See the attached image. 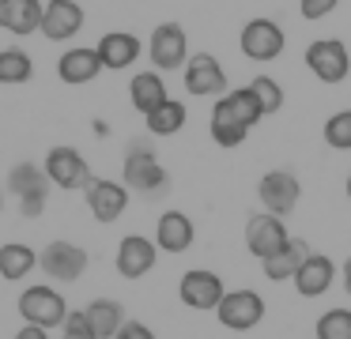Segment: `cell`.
I'll use <instances>...</instances> for the list:
<instances>
[{
	"mask_svg": "<svg viewBox=\"0 0 351 339\" xmlns=\"http://www.w3.org/2000/svg\"><path fill=\"white\" fill-rule=\"evenodd\" d=\"M8 192L16 196L23 218H38L46 211V200H49V177L38 162H19L12 166L8 173Z\"/></svg>",
	"mask_w": 351,
	"mask_h": 339,
	"instance_id": "obj_2",
	"label": "cell"
},
{
	"mask_svg": "<svg viewBox=\"0 0 351 339\" xmlns=\"http://www.w3.org/2000/svg\"><path fill=\"white\" fill-rule=\"evenodd\" d=\"M16 339H49V331L38 328V324H27V328L16 331Z\"/></svg>",
	"mask_w": 351,
	"mask_h": 339,
	"instance_id": "obj_36",
	"label": "cell"
},
{
	"mask_svg": "<svg viewBox=\"0 0 351 339\" xmlns=\"http://www.w3.org/2000/svg\"><path fill=\"white\" fill-rule=\"evenodd\" d=\"M99 72H102V57H99L95 45L64 49L61 60H57V75H61V83H69V87H84V83H91Z\"/></svg>",
	"mask_w": 351,
	"mask_h": 339,
	"instance_id": "obj_19",
	"label": "cell"
},
{
	"mask_svg": "<svg viewBox=\"0 0 351 339\" xmlns=\"http://www.w3.org/2000/svg\"><path fill=\"white\" fill-rule=\"evenodd\" d=\"M19 316H23L27 324H38V328H61L64 316H69V301H64V294L57 290V286H27L23 294H19Z\"/></svg>",
	"mask_w": 351,
	"mask_h": 339,
	"instance_id": "obj_3",
	"label": "cell"
},
{
	"mask_svg": "<svg viewBox=\"0 0 351 339\" xmlns=\"http://www.w3.org/2000/svg\"><path fill=\"white\" fill-rule=\"evenodd\" d=\"M193 238H197V226H193V218L185 211H162L159 223H155V245H159V253L178 256L193 245Z\"/></svg>",
	"mask_w": 351,
	"mask_h": 339,
	"instance_id": "obj_18",
	"label": "cell"
},
{
	"mask_svg": "<svg viewBox=\"0 0 351 339\" xmlns=\"http://www.w3.org/2000/svg\"><path fill=\"white\" fill-rule=\"evenodd\" d=\"M147 132L152 136H178L185 128V121H189V110H185V102H178V98H167V102L159 105V110L147 113Z\"/></svg>",
	"mask_w": 351,
	"mask_h": 339,
	"instance_id": "obj_27",
	"label": "cell"
},
{
	"mask_svg": "<svg viewBox=\"0 0 351 339\" xmlns=\"http://www.w3.org/2000/svg\"><path fill=\"white\" fill-rule=\"evenodd\" d=\"M167 79H162V72H136L132 75V83H129V102H132V110H140L147 117L152 110H159L162 102H167Z\"/></svg>",
	"mask_w": 351,
	"mask_h": 339,
	"instance_id": "obj_23",
	"label": "cell"
},
{
	"mask_svg": "<svg viewBox=\"0 0 351 339\" xmlns=\"http://www.w3.org/2000/svg\"><path fill=\"white\" fill-rule=\"evenodd\" d=\"M215 316H219V324L230 331H250L265 321V298H261L257 290H245V286L242 290H227L219 301V309H215Z\"/></svg>",
	"mask_w": 351,
	"mask_h": 339,
	"instance_id": "obj_9",
	"label": "cell"
},
{
	"mask_svg": "<svg viewBox=\"0 0 351 339\" xmlns=\"http://www.w3.org/2000/svg\"><path fill=\"white\" fill-rule=\"evenodd\" d=\"M348 200H351V173H348Z\"/></svg>",
	"mask_w": 351,
	"mask_h": 339,
	"instance_id": "obj_39",
	"label": "cell"
},
{
	"mask_svg": "<svg viewBox=\"0 0 351 339\" xmlns=\"http://www.w3.org/2000/svg\"><path fill=\"white\" fill-rule=\"evenodd\" d=\"M250 90L257 95L261 110H265V117H272V113L283 110V87L272 79V75H257V79L250 83Z\"/></svg>",
	"mask_w": 351,
	"mask_h": 339,
	"instance_id": "obj_31",
	"label": "cell"
},
{
	"mask_svg": "<svg viewBox=\"0 0 351 339\" xmlns=\"http://www.w3.org/2000/svg\"><path fill=\"white\" fill-rule=\"evenodd\" d=\"M42 0H0V30L27 38L42 27Z\"/></svg>",
	"mask_w": 351,
	"mask_h": 339,
	"instance_id": "obj_22",
	"label": "cell"
},
{
	"mask_svg": "<svg viewBox=\"0 0 351 339\" xmlns=\"http://www.w3.org/2000/svg\"><path fill=\"white\" fill-rule=\"evenodd\" d=\"M38 268L53 283H76L87 271V249L76 245V241H49L38 253Z\"/></svg>",
	"mask_w": 351,
	"mask_h": 339,
	"instance_id": "obj_8",
	"label": "cell"
},
{
	"mask_svg": "<svg viewBox=\"0 0 351 339\" xmlns=\"http://www.w3.org/2000/svg\"><path fill=\"white\" fill-rule=\"evenodd\" d=\"M99 57H102V68H110V72H125V68L136 64V57L144 53V45H140L136 34H129V30H110V34L99 38Z\"/></svg>",
	"mask_w": 351,
	"mask_h": 339,
	"instance_id": "obj_21",
	"label": "cell"
},
{
	"mask_svg": "<svg viewBox=\"0 0 351 339\" xmlns=\"http://www.w3.org/2000/svg\"><path fill=\"white\" fill-rule=\"evenodd\" d=\"M238 45H242V57L257 60V64H268V60H276L283 53V45H287V34H283V27L276 19H265V15H257V19H250L242 27V34H238Z\"/></svg>",
	"mask_w": 351,
	"mask_h": 339,
	"instance_id": "obj_5",
	"label": "cell"
},
{
	"mask_svg": "<svg viewBox=\"0 0 351 339\" xmlns=\"http://www.w3.org/2000/svg\"><path fill=\"white\" fill-rule=\"evenodd\" d=\"M321 136H325V143L332 151H351V110L332 113L325 121V128H321Z\"/></svg>",
	"mask_w": 351,
	"mask_h": 339,
	"instance_id": "obj_29",
	"label": "cell"
},
{
	"mask_svg": "<svg viewBox=\"0 0 351 339\" xmlns=\"http://www.w3.org/2000/svg\"><path fill=\"white\" fill-rule=\"evenodd\" d=\"M34 75V60L27 49H16V45H8V49H0V83L4 87H19V83H27Z\"/></svg>",
	"mask_w": 351,
	"mask_h": 339,
	"instance_id": "obj_28",
	"label": "cell"
},
{
	"mask_svg": "<svg viewBox=\"0 0 351 339\" xmlns=\"http://www.w3.org/2000/svg\"><path fill=\"white\" fill-rule=\"evenodd\" d=\"M223 294H227L223 279L215 275V271H208V268H189L182 275V283H178V298H182V305L197 309V313L219 309Z\"/></svg>",
	"mask_w": 351,
	"mask_h": 339,
	"instance_id": "obj_10",
	"label": "cell"
},
{
	"mask_svg": "<svg viewBox=\"0 0 351 339\" xmlns=\"http://www.w3.org/2000/svg\"><path fill=\"white\" fill-rule=\"evenodd\" d=\"M0 211H4V188H0Z\"/></svg>",
	"mask_w": 351,
	"mask_h": 339,
	"instance_id": "obj_38",
	"label": "cell"
},
{
	"mask_svg": "<svg viewBox=\"0 0 351 339\" xmlns=\"http://www.w3.org/2000/svg\"><path fill=\"white\" fill-rule=\"evenodd\" d=\"M306 256H310V245H306L302 238H291L276 256L261 260V268H265V279H268V283H287V279H295V271L302 268Z\"/></svg>",
	"mask_w": 351,
	"mask_h": 339,
	"instance_id": "obj_24",
	"label": "cell"
},
{
	"mask_svg": "<svg viewBox=\"0 0 351 339\" xmlns=\"http://www.w3.org/2000/svg\"><path fill=\"white\" fill-rule=\"evenodd\" d=\"M114 339H155V331L147 328V324H140V321H125Z\"/></svg>",
	"mask_w": 351,
	"mask_h": 339,
	"instance_id": "obj_35",
	"label": "cell"
},
{
	"mask_svg": "<svg viewBox=\"0 0 351 339\" xmlns=\"http://www.w3.org/2000/svg\"><path fill=\"white\" fill-rule=\"evenodd\" d=\"M46 177H49V185H57V188H64V192H76V188H87L95 181V173H91V166H87V158L80 155L76 147H49V155H46Z\"/></svg>",
	"mask_w": 351,
	"mask_h": 339,
	"instance_id": "obj_7",
	"label": "cell"
},
{
	"mask_svg": "<svg viewBox=\"0 0 351 339\" xmlns=\"http://www.w3.org/2000/svg\"><path fill=\"white\" fill-rule=\"evenodd\" d=\"M287 241H291V234H287V223H283L280 215H272V211L250 215V223H245V249H250L257 260L276 256Z\"/></svg>",
	"mask_w": 351,
	"mask_h": 339,
	"instance_id": "obj_11",
	"label": "cell"
},
{
	"mask_svg": "<svg viewBox=\"0 0 351 339\" xmlns=\"http://www.w3.org/2000/svg\"><path fill=\"white\" fill-rule=\"evenodd\" d=\"M61 339H99V336H95V328H91L84 309H76V313L69 309V316H64V324H61Z\"/></svg>",
	"mask_w": 351,
	"mask_h": 339,
	"instance_id": "obj_33",
	"label": "cell"
},
{
	"mask_svg": "<svg viewBox=\"0 0 351 339\" xmlns=\"http://www.w3.org/2000/svg\"><path fill=\"white\" fill-rule=\"evenodd\" d=\"M317 339H351V309H328V313H321Z\"/></svg>",
	"mask_w": 351,
	"mask_h": 339,
	"instance_id": "obj_30",
	"label": "cell"
},
{
	"mask_svg": "<svg viewBox=\"0 0 351 339\" xmlns=\"http://www.w3.org/2000/svg\"><path fill=\"white\" fill-rule=\"evenodd\" d=\"M257 196H261V208L272 211V215H291L302 200V185L291 170H268L257 185Z\"/></svg>",
	"mask_w": 351,
	"mask_h": 339,
	"instance_id": "obj_12",
	"label": "cell"
},
{
	"mask_svg": "<svg viewBox=\"0 0 351 339\" xmlns=\"http://www.w3.org/2000/svg\"><path fill=\"white\" fill-rule=\"evenodd\" d=\"M295 290L302 294V298H321V294L328 290V286L336 283V264H332V256H325V253H310L302 260V268L295 271Z\"/></svg>",
	"mask_w": 351,
	"mask_h": 339,
	"instance_id": "obj_20",
	"label": "cell"
},
{
	"mask_svg": "<svg viewBox=\"0 0 351 339\" xmlns=\"http://www.w3.org/2000/svg\"><path fill=\"white\" fill-rule=\"evenodd\" d=\"M121 181L129 192L147 196V200H155V196H162L170 188V173L162 170L159 155H155V147L147 140L129 143V155H125V166H121Z\"/></svg>",
	"mask_w": 351,
	"mask_h": 339,
	"instance_id": "obj_1",
	"label": "cell"
},
{
	"mask_svg": "<svg viewBox=\"0 0 351 339\" xmlns=\"http://www.w3.org/2000/svg\"><path fill=\"white\" fill-rule=\"evenodd\" d=\"M336 4H340V0H298V12H302V19L317 23V19H325V15H332Z\"/></svg>",
	"mask_w": 351,
	"mask_h": 339,
	"instance_id": "obj_34",
	"label": "cell"
},
{
	"mask_svg": "<svg viewBox=\"0 0 351 339\" xmlns=\"http://www.w3.org/2000/svg\"><path fill=\"white\" fill-rule=\"evenodd\" d=\"M185 90L193 98H219L227 95V72L212 53H197V57L185 60Z\"/></svg>",
	"mask_w": 351,
	"mask_h": 339,
	"instance_id": "obj_13",
	"label": "cell"
},
{
	"mask_svg": "<svg viewBox=\"0 0 351 339\" xmlns=\"http://www.w3.org/2000/svg\"><path fill=\"white\" fill-rule=\"evenodd\" d=\"M87 196V208H91V215L99 218V223H117V218L125 215V208H129V188H125V181H110V177H95L91 185L84 188Z\"/></svg>",
	"mask_w": 351,
	"mask_h": 339,
	"instance_id": "obj_14",
	"label": "cell"
},
{
	"mask_svg": "<svg viewBox=\"0 0 351 339\" xmlns=\"http://www.w3.org/2000/svg\"><path fill=\"white\" fill-rule=\"evenodd\" d=\"M84 19L87 15L76 0H46L38 30L46 34V42H69V38H76L84 30Z\"/></svg>",
	"mask_w": 351,
	"mask_h": 339,
	"instance_id": "obj_16",
	"label": "cell"
},
{
	"mask_svg": "<svg viewBox=\"0 0 351 339\" xmlns=\"http://www.w3.org/2000/svg\"><path fill=\"white\" fill-rule=\"evenodd\" d=\"M306 68L317 75L321 83H343L351 72V53L340 38H317V42L306 45Z\"/></svg>",
	"mask_w": 351,
	"mask_h": 339,
	"instance_id": "obj_6",
	"label": "cell"
},
{
	"mask_svg": "<svg viewBox=\"0 0 351 339\" xmlns=\"http://www.w3.org/2000/svg\"><path fill=\"white\" fill-rule=\"evenodd\" d=\"M340 283H343V290H348V298H351V256L343 260V268H340Z\"/></svg>",
	"mask_w": 351,
	"mask_h": 339,
	"instance_id": "obj_37",
	"label": "cell"
},
{
	"mask_svg": "<svg viewBox=\"0 0 351 339\" xmlns=\"http://www.w3.org/2000/svg\"><path fill=\"white\" fill-rule=\"evenodd\" d=\"M84 313H87V321H91V328L99 339H114L125 324V309H121V301H114V298H95Z\"/></svg>",
	"mask_w": 351,
	"mask_h": 339,
	"instance_id": "obj_26",
	"label": "cell"
},
{
	"mask_svg": "<svg viewBox=\"0 0 351 339\" xmlns=\"http://www.w3.org/2000/svg\"><path fill=\"white\" fill-rule=\"evenodd\" d=\"M147 57H152L155 72H174V68H185L189 60V38H185L182 23H159L147 38Z\"/></svg>",
	"mask_w": 351,
	"mask_h": 339,
	"instance_id": "obj_4",
	"label": "cell"
},
{
	"mask_svg": "<svg viewBox=\"0 0 351 339\" xmlns=\"http://www.w3.org/2000/svg\"><path fill=\"white\" fill-rule=\"evenodd\" d=\"M212 113L234 121V125H242V128H257L261 121H265V110H261L257 95H253L250 87H234V90H227V95H219L212 105Z\"/></svg>",
	"mask_w": 351,
	"mask_h": 339,
	"instance_id": "obj_17",
	"label": "cell"
},
{
	"mask_svg": "<svg viewBox=\"0 0 351 339\" xmlns=\"http://www.w3.org/2000/svg\"><path fill=\"white\" fill-rule=\"evenodd\" d=\"M34 268H38V253H34L31 245H23V241L0 245V279L19 283V279H27Z\"/></svg>",
	"mask_w": 351,
	"mask_h": 339,
	"instance_id": "obj_25",
	"label": "cell"
},
{
	"mask_svg": "<svg viewBox=\"0 0 351 339\" xmlns=\"http://www.w3.org/2000/svg\"><path fill=\"white\" fill-rule=\"evenodd\" d=\"M208 132H212V140L219 143V147H242L245 143V136H250V128H242V125H234V121H227V117H215L212 113V121H208Z\"/></svg>",
	"mask_w": 351,
	"mask_h": 339,
	"instance_id": "obj_32",
	"label": "cell"
},
{
	"mask_svg": "<svg viewBox=\"0 0 351 339\" xmlns=\"http://www.w3.org/2000/svg\"><path fill=\"white\" fill-rule=\"evenodd\" d=\"M159 260V245L144 234H125L121 245H117V275L121 279H144L147 271Z\"/></svg>",
	"mask_w": 351,
	"mask_h": 339,
	"instance_id": "obj_15",
	"label": "cell"
}]
</instances>
